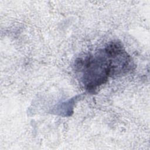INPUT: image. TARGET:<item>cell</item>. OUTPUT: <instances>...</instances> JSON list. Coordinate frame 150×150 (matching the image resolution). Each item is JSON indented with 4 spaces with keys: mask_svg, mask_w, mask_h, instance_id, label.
<instances>
[{
    "mask_svg": "<svg viewBox=\"0 0 150 150\" xmlns=\"http://www.w3.org/2000/svg\"><path fill=\"white\" fill-rule=\"evenodd\" d=\"M74 66L84 88L95 93L109 77L130 71L133 63L121 42L112 40L94 54L77 59Z\"/></svg>",
    "mask_w": 150,
    "mask_h": 150,
    "instance_id": "6da1fadb",
    "label": "cell"
}]
</instances>
